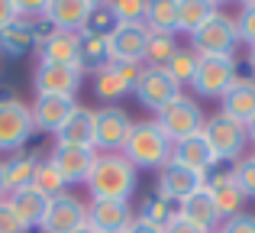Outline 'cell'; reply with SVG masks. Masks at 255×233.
<instances>
[{"label": "cell", "instance_id": "cell-35", "mask_svg": "<svg viewBox=\"0 0 255 233\" xmlns=\"http://www.w3.org/2000/svg\"><path fill=\"white\" fill-rule=\"evenodd\" d=\"M113 10V19L120 23H145V10H149V0H117V3H110Z\"/></svg>", "mask_w": 255, "mask_h": 233}, {"label": "cell", "instance_id": "cell-34", "mask_svg": "<svg viewBox=\"0 0 255 233\" xmlns=\"http://www.w3.org/2000/svg\"><path fill=\"white\" fill-rule=\"evenodd\" d=\"M113 26H117V19H113L110 3H94L91 19H87V26H84L81 36H104V39H107V36L113 32Z\"/></svg>", "mask_w": 255, "mask_h": 233}, {"label": "cell", "instance_id": "cell-24", "mask_svg": "<svg viewBox=\"0 0 255 233\" xmlns=\"http://www.w3.org/2000/svg\"><path fill=\"white\" fill-rule=\"evenodd\" d=\"M178 217H184L187 224H194V227L213 233V227L220 224V214H217V204H213V198L207 195V188L194 191L191 198H184V201L178 204Z\"/></svg>", "mask_w": 255, "mask_h": 233}, {"label": "cell", "instance_id": "cell-45", "mask_svg": "<svg viewBox=\"0 0 255 233\" xmlns=\"http://www.w3.org/2000/svg\"><path fill=\"white\" fill-rule=\"evenodd\" d=\"M246 133H249V143H255V117L246 123Z\"/></svg>", "mask_w": 255, "mask_h": 233}, {"label": "cell", "instance_id": "cell-14", "mask_svg": "<svg viewBox=\"0 0 255 233\" xmlns=\"http://www.w3.org/2000/svg\"><path fill=\"white\" fill-rule=\"evenodd\" d=\"M87 224V204L75 195H58L49 201V211H45L39 230L42 233H75L78 227Z\"/></svg>", "mask_w": 255, "mask_h": 233}, {"label": "cell", "instance_id": "cell-1", "mask_svg": "<svg viewBox=\"0 0 255 233\" xmlns=\"http://www.w3.org/2000/svg\"><path fill=\"white\" fill-rule=\"evenodd\" d=\"M84 185L94 201H129L139 185V172L123 159V152H97V162Z\"/></svg>", "mask_w": 255, "mask_h": 233}, {"label": "cell", "instance_id": "cell-6", "mask_svg": "<svg viewBox=\"0 0 255 233\" xmlns=\"http://www.w3.org/2000/svg\"><path fill=\"white\" fill-rule=\"evenodd\" d=\"M155 123H158V130H162L171 143H181V139H187V136L204 133L207 114L200 110V104L194 101V97H184V94H181L174 104H168L165 110H158V114H155Z\"/></svg>", "mask_w": 255, "mask_h": 233}, {"label": "cell", "instance_id": "cell-10", "mask_svg": "<svg viewBox=\"0 0 255 233\" xmlns=\"http://www.w3.org/2000/svg\"><path fill=\"white\" fill-rule=\"evenodd\" d=\"M36 133L32 126V114H29V104L23 101H10V104H0V152H19L29 136Z\"/></svg>", "mask_w": 255, "mask_h": 233}, {"label": "cell", "instance_id": "cell-36", "mask_svg": "<svg viewBox=\"0 0 255 233\" xmlns=\"http://www.w3.org/2000/svg\"><path fill=\"white\" fill-rule=\"evenodd\" d=\"M194 65H197V52H191V49H178V55L168 62V75L174 78L178 84H191V78H194Z\"/></svg>", "mask_w": 255, "mask_h": 233}, {"label": "cell", "instance_id": "cell-19", "mask_svg": "<svg viewBox=\"0 0 255 233\" xmlns=\"http://www.w3.org/2000/svg\"><path fill=\"white\" fill-rule=\"evenodd\" d=\"M78 110L75 97H55V94H36V104L29 107L32 126L39 133H58L65 126V120Z\"/></svg>", "mask_w": 255, "mask_h": 233}, {"label": "cell", "instance_id": "cell-15", "mask_svg": "<svg viewBox=\"0 0 255 233\" xmlns=\"http://www.w3.org/2000/svg\"><path fill=\"white\" fill-rule=\"evenodd\" d=\"M36 94H55V97H75L78 88L84 81V71L78 65H52V62H39L36 65Z\"/></svg>", "mask_w": 255, "mask_h": 233}, {"label": "cell", "instance_id": "cell-9", "mask_svg": "<svg viewBox=\"0 0 255 233\" xmlns=\"http://www.w3.org/2000/svg\"><path fill=\"white\" fill-rule=\"evenodd\" d=\"M145 45H149V26L145 23H126V26L120 23L107 36L110 62H120V65H142Z\"/></svg>", "mask_w": 255, "mask_h": 233}, {"label": "cell", "instance_id": "cell-12", "mask_svg": "<svg viewBox=\"0 0 255 233\" xmlns=\"http://www.w3.org/2000/svg\"><path fill=\"white\" fill-rule=\"evenodd\" d=\"M49 23L45 19H16L6 29H0V55L3 58H23L36 52V45L49 36Z\"/></svg>", "mask_w": 255, "mask_h": 233}, {"label": "cell", "instance_id": "cell-23", "mask_svg": "<svg viewBox=\"0 0 255 233\" xmlns=\"http://www.w3.org/2000/svg\"><path fill=\"white\" fill-rule=\"evenodd\" d=\"M220 104H223L220 114H226L230 120H236V123L246 126L255 117V78H243V75H239L236 84L220 97Z\"/></svg>", "mask_w": 255, "mask_h": 233}, {"label": "cell", "instance_id": "cell-4", "mask_svg": "<svg viewBox=\"0 0 255 233\" xmlns=\"http://www.w3.org/2000/svg\"><path fill=\"white\" fill-rule=\"evenodd\" d=\"M204 139L210 143V149H213V156L220 159V165L223 162H239V159L246 156V149H249V133H246V126L236 123V120H230L226 114L207 117Z\"/></svg>", "mask_w": 255, "mask_h": 233}, {"label": "cell", "instance_id": "cell-41", "mask_svg": "<svg viewBox=\"0 0 255 233\" xmlns=\"http://www.w3.org/2000/svg\"><path fill=\"white\" fill-rule=\"evenodd\" d=\"M19 19V10H16V0H0V29H6L10 23Z\"/></svg>", "mask_w": 255, "mask_h": 233}, {"label": "cell", "instance_id": "cell-2", "mask_svg": "<svg viewBox=\"0 0 255 233\" xmlns=\"http://www.w3.org/2000/svg\"><path fill=\"white\" fill-rule=\"evenodd\" d=\"M171 149L174 143L158 130L155 120H142V123H132L129 139L123 143V159L132 165V169L142 172H162L165 165L171 162Z\"/></svg>", "mask_w": 255, "mask_h": 233}, {"label": "cell", "instance_id": "cell-43", "mask_svg": "<svg viewBox=\"0 0 255 233\" xmlns=\"http://www.w3.org/2000/svg\"><path fill=\"white\" fill-rule=\"evenodd\" d=\"M165 233H207V230H200V227H194V224H187L184 217H174L168 227H165Z\"/></svg>", "mask_w": 255, "mask_h": 233}, {"label": "cell", "instance_id": "cell-49", "mask_svg": "<svg viewBox=\"0 0 255 233\" xmlns=\"http://www.w3.org/2000/svg\"><path fill=\"white\" fill-rule=\"evenodd\" d=\"M213 233H220V230H213Z\"/></svg>", "mask_w": 255, "mask_h": 233}, {"label": "cell", "instance_id": "cell-44", "mask_svg": "<svg viewBox=\"0 0 255 233\" xmlns=\"http://www.w3.org/2000/svg\"><path fill=\"white\" fill-rule=\"evenodd\" d=\"M6 198V172H3V162H0V201Z\"/></svg>", "mask_w": 255, "mask_h": 233}, {"label": "cell", "instance_id": "cell-28", "mask_svg": "<svg viewBox=\"0 0 255 233\" xmlns=\"http://www.w3.org/2000/svg\"><path fill=\"white\" fill-rule=\"evenodd\" d=\"M217 10L220 3L213 0H178V32H197Z\"/></svg>", "mask_w": 255, "mask_h": 233}, {"label": "cell", "instance_id": "cell-33", "mask_svg": "<svg viewBox=\"0 0 255 233\" xmlns=\"http://www.w3.org/2000/svg\"><path fill=\"white\" fill-rule=\"evenodd\" d=\"M32 188L52 201V198L65 195V191H68V185L62 182V175L55 172V165H52L49 159H42V162H39V169H36V178H32Z\"/></svg>", "mask_w": 255, "mask_h": 233}, {"label": "cell", "instance_id": "cell-42", "mask_svg": "<svg viewBox=\"0 0 255 233\" xmlns=\"http://www.w3.org/2000/svg\"><path fill=\"white\" fill-rule=\"evenodd\" d=\"M126 233H165V227H155V224L142 221V217H132V224L126 227Z\"/></svg>", "mask_w": 255, "mask_h": 233}, {"label": "cell", "instance_id": "cell-30", "mask_svg": "<svg viewBox=\"0 0 255 233\" xmlns=\"http://www.w3.org/2000/svg\"><path fill=\"white\" fill-rule=\"evenodd\" d=\"M149 32H178V0H149L145 10Z\"/></svg>", "mask_w": 255, "mask_h": 233}, {"label": "cell", "instance_id": "cell-11", "mask_svg": "<svg viewBox=\"0 0 255 233\" xmlns=\"http://www.w3.org/2000/svg\"><path fill=\"white\" fill-rule=\"evenodd\" d=\"M49 162L55 165V172L62 175L65 185H84L91 175L94 162H97V149L94 146H62L55 143L49 152Z\"/></svg>", "mask_w": 255, "mask_h": 233}, {"label": "cell", "instance_id": "cell-26", "mask_svg": "<svg viewBox=\"0 0 255 233\" xmlns=\"http://www.w3.org/2000/svg\"><path fill=\"white\" fill-rule=\"evenodd\" d=\"M55 143L62 146H94V110L81 107L65 120V126L55 133Z\"/></svg>", "mask_w": 255, "mask_h": 233}, {"label": "cell", "instance_id": "cell-16", "mask_svg": "<svg viewBox=\"0 0 255 233\" xmlns=\"http://www.w3.org/2000/svg\"><path fill=\"white\" fill-rule=\"evenodd\" d=\"M207 185V175L200 172H191L178 162H168L162 172H158V185H155V195H162L165 201L181 204L184 198H191L194 191H200Z\"/></svg>", "mask_w": 255, "mask_h": 233}, {"label": "cell", "instance_id": "cell-29", "mask_svg": "<svg viewBox=\"0 0 255 233\" xmlns=\"http://www.w3.org/2000/svg\"><path fill=\"white\" fill-rule=\"evenodd\" d=\"M178 39L171 36V32H149V45H145V58L142 65L145 68H155V71H165L168 68V62L174 55H178Z\"/></svg>", "mask_w": 255, "mask_h": 233}, {"label": "cell", "instance_id": "cell-3", "mask_svg": "<svg viewBox=\"0 0 255 233\" xmlns=\"http://www.w3.org/2000/svg\"><path fill=\"white\" fill-rule=\"evenodd\" d=\"M236 78H239L236 55H197L191 88L197 97H217L220 101L236 84Z\"/></svg>", "mask_w": 255, "mask_h": 233}, {"label": "cell", "instance_id": "cell-17", "mask_svg": "<svg viewBox=\"0 0 255 233\" xmlns=\"http://www.w3.org/2000/svg\"><path fill=\"white\" fill-rule=\"evenodd\" d=\"M204 188H207V195L213 198V204H217L220 224L246 211V201H249V198H246V195H243V188L236 185L233 172H210V175H207V185H204Z\"/></svg>", "mask_w": 255, "mask_h": 233}, {"label": "cell", "instance_id": "cell-31", "mask_svg": "<svg viewBox=\"0 0 255 233\" xmlns=\"http://www.w3.org/2000/svg\"><path fill=\"white\" fill-rule=\"evenodd\" d=\"M110 62V52H107V39L104 36H81V55L78 65L81 71H97Z\"/></svg>", "mask_w": 255, "mask_h": 233}, {"label": "cell", "instance_id": "cell-21", "mask_svg": "<svg viewBox=\"0 0 255 233\" xmlns=\"http://www.w3.org/2000/svg\"><path fill=\"white\" fill-rule=\"evenodd\" d=\"M171 162L184 165V169H191V172H200V175H210L220 165V159L213 156V149L204 139V133H197V136H187V139H181V143H174Z\"/></svg>", "mask_w": 255, "mask_h": 233}, {"label": "cell", "instance_id": "cell-48", "mask_svg": "<svg viewBox=\"0 0 255 233\" xmlns=\"http://www.w3.org/2000/svg\"><path fill=\"white\" fill-rule=\"evenodd\" d=\"M0 78H3V55H0Z\"/></svg>", "mask_w": 255, "mask_h": 233}, {"label": "cell", "instance_id": "cell-47", "mask_svg": "<svg viewBox=\"0 0 255 233\" xmlns=\"http://www.w3.org/2000/svg\"><path fill=\"white\" fill-rule=\"evenodd\" d=\"M75 233H97V230H91V227H87V224H84V227H78Z\"/></svg>", "mask_w": 255, "mask_h": 233}, {"label": "cell", "instance_id": "cell-20", "mask_svg": "<svg viewBox=\"0 0 255 233\" xmlns=\"http://www.w3.org/2000/svg\"><path fill=\"white\" fill-rule=\"evenodd\" d=\"M132 224L129 201H91L87 204V227L97 233H126Z\"/></svg>", "mask_w": 255, "mask_h": 233}, {"label": "cell", "instance_id": "cell-40", "mask_svg": "<svg viewBox=\"0 0 255 233\" xmlns=\"http://www.w3.org/2000/svg\"><path fill=\"white\" fill-rule=\"evenodd\" d=\"M220 233H255V214H249V211H243V214L230 217V221H223V227H220Z\"/></svg>", "mask_w": 255, "mask_h": 233}, {"label": "cell", "instance_id": "cell-46", "mask_svg": "<svg viewBox=\"0 0 255 233\" xmlns=\"http://www.w3.org/2000/svg\"><path fill=\"white\" fill-rule=\"evenodd\" d=\"M249 68H252V78H255V45H249Z\"/></svg>", "mask_w": 255, "mask_h": 233}, {"label": "cell", "instance_id": "cell-18", "mask_svg": "<svg viewBox=\"0 0 255 233\" xmlns=\"http://www.w3.org/2000/svg\"><path fill=\"white\" fill-rule=\"evenodd\" d=\"M94 0H45V23L49 29H62V32H78L81 36L87 19H91Z\"/></svg>", "mask_w": 255, "mask_h": 233}, {"label": "cell", "instance_id": "cell-8", "mask_svg": "<svg viewBox=\"0 0 255 233\" xmlns=\"http://www.w3.org/2000/svg\"><path fill=\"white\" fill-rule=\"evenodd\" d=\"M132 94H136V101L142 104L145 110L158 114V110H165L168 104H174V101L181 97V84L174 81L168 71L142 68V75H139V81H136V88H132Z\"/></svg>", "mask_w": 255, "mask_h": 233}, {"label": "cell", "instance_id": "cell-32", "mask_svg": "<svg viewBox=\"0 0 255 233\" xmlns=\"http://www.w3.org/2000/svg\"><path fill=\"white\" fill-rule=\"evenodd\" d=\"M139 217L149 224H155V227H168V224L178 217V204L165 201L162 195H149L142 201V208H139Z\"/></svg>", "mask_w": 255, "mask_h": 233}, {"label": "cell", "instance_id": "cell-13", "mask_svg": "<svg viewBox=\"0 0 255 233\" xmlns=\"http://www.w3.org/2000/svg\"><path fill=\"white\" fill-rule=\"evenodd\" d=\"M132 120L123 107H100L94 110V149L117 152L129 139Z\"/></svg>", "mask_w": 255, "mask_h": 233}, {"label": "cell", "instance_id": "cell-39", "mask_svg": "<svg viewBox=\"0 0 255 233\" xmlns=\"http://www.w3.org/2000/svg\"><path fill=\"white\" fill-rule=\"evenodd\" d=\"M0 233H29V227H26L23 221H19V214L10 208V201H0Z\"/></svg>", "mask_w": 255, "mask_h": 233}, {"label": "cell", "instance_id": "cell-25", "mask_svg": "<svg viewBox=\"0 0 255 233\" xmlns=\"http://www.w3.org/2000/svg\"><path fill=\"white\" fill-rule=\"evenodd\" d=\"M42 159L36 152H13L10 159L3 162L6 172V195H16L23 188H32V178H36V169Z\"/></svg>", "mask_w": 255, "mask_h": 233}, {"label": "cell", "instance_id": "cell-7", "mask_svg": "<svg viewBox=\"0 0 255 233\" xmlns=\"http://www.w3.org/2000/svg\"><path fill=\"white\" fill-rule=\"evenodd\" d=\"M142 68L139 65H120V62H107L104 68L94 71V97L104 101V107H117L120 97L132 94Z\"/></svg>", "mask_w": 255, "mask_h": 233}, {"label": "cell", "instance_id": "cell-27", "mask_svg": "<svg viewBox=\"0 0 255 233\" xmlns=\"http://www.w3.org/2000/svg\"><path fill=\"white\" fill-rule=\"evenodd\" d=\"M6 201H10V208L19 214V221H23L26 227H39L45 211H49V198L39 195L36 188H23V191H16V195H6Z\"/></svg>", "mask_w": 255, "mask_h": 233}, {"label": "cell", "instance_id": "cell-22", "mask_svg": "<svg viewBox=\"0 0 255 233\" xmlns=\"http://www.w3.org/2000/svg\"><path fill=\"white\" fill-rule=\"evenodd\" d=\"M39 62H52V65H78V55H81V36L78 32H62L52 29L42 42L36 45ZM81 68V65H78Z\"/></svg>", "mask_w": 255, "mask_h": 233}, {"label": "cell", "instance_id": "cell-5", "mask_svg": "<svg viewBox=\"0 0 255 233\" xmlns=\"http://www.w3.org/2000/svg\"><path fill=\"white\" fill-rule=\"evenodd\" d=\"M236 45H239L236 19L223 13V6L197 32H191V52H197V55H236Z\"/></svg>", "mask_w": 255, "mask_h": 233}, {"label": "cell", "instance_id": "cell-38", "mask_svg": "<svg viewBox=\"0 0 255 233\" xmlns=\"http://www.w3.org/2000/svg\"><path fill=\"white\" fill-rule=\"evenodd\" d=\"M236 19V32H239V42L246 45H255V0H249V3L239 6V16Z\"/></svg>", "mask_w": 255, "mask_h": 233}, {"label": "cell", "instance_id": "cell-37", "mask_svg": "<svg viewBox=\"0 0 255 233\" xmlns=\"http://www.w3.org/2000/svg\"><path fill=\"white\" fill-rule=\"evenodd\" d=\"M230 172H233V178H236V185L243 188V195L255 198V152L252 156H243Z\"/></svg>", "mask_w": 255, "mask_h": 233}]
</instances>
